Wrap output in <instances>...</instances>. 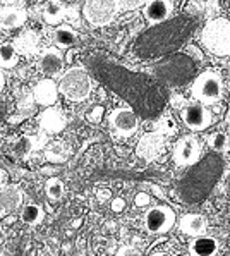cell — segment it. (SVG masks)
Masks as SVG:
<instances>
[{"label": "cell", "instance_id": "cell-1", "mask_svg": "<svg viewBox=\"0 0 230 256\" xmlns=\"http://www.w3.org/2000/svg\"><path fill=\"white\" fill-rule=\"evenodd\" d=\"M201 43L210 54L216 57H230V21L224 18H213L201 31Z\"/></svg>", "mask_w": 230, "mask_h": 256}, {"label": "cell", "instance_id": "cell-2", "mask_svg": "<svg viewBox=\"0 0 230 256\" xmlns=\"http://www.w3.org/2000/svg\"><path fill=\"white\" fill-rule=\"evenodd\" d=\"M93 81L86 69L82 68H70L60 76L58 81V92L70 102H84L91 94Z\"/></svg>", "mask_w": 230, "mask_h": 256}, {"label": "cell", "instance_id": "cell-3", "mask_svg": "<svg viewBox=\"0 0 230 256\" xmlns=\"http://www.w3.org/2000/svg\"><path fill=\"white\" fill-rule=\"evenodd\" d=\"M192 96L201 105H215L224 96V81L215 70H204L192 82Z\"/></svg>", "mask_w": 230, "mask_h": 256}, {"label": "cell", "instance_id": "cell-4", "mask_svg": "<svg viewBox=\"0 0 230 256\" xmlns=\"http://www.w3.org/2000/svg\"><path fill=\"white\" fill-rule=\"evenodd\" d=\"M118 12L117 0H86L82 7L86 21L93 26H106Z\"/></svg>", "mask_w": 230, "mask_h": 256}, {"label": "cell", "instance_id": "cell-5", "mask_svg": "<svg viewBox=\"0 0 230 256\" xmlns=\"http://www.w3.org/2000/svg\"><path fill=\"white\" fill-rule=\"evenodd\" d=\"M176 224V214L168 206H153L144 215V227L150 234H165Z\"/></svg>", "mask_w": 230, "mask_h": 256}, {"label": "cell", "instance_id": "cell-6", "mask_svg": "<svg viewBox=\"0 0 230 256\" xmlns=\"http://www.w3.org/2000/svg\"><path fill=\"white\" fill-rule=\"evenodd\" d=\"M110 128L117 136L120 138H129L132 136L134 132L138 131V126H140V120H138V116L134 114L132 108L129 107H118L115 108L108 117Z\"/></svg>", "mask_w": 230, "mask_h": 256}, {"label": "cell", "instance_id": "cell-7", "mask_svg": "<svg viewBox=\"0 0 230 256\" xmlns=\"http://www.w3.org/2000/svg\"><path fill=\"white\" fill-rule=\"evenodd\" d=\"M201 143L196 136H184L177 141L174 148V162L179 167H189L200 162L201 158Z\"/></svg>", "mask_w": 230, "mask_h": 256}, {"label": "cell", "instance_id": "cell-8", "mask_svg": "<svg viewBox=\"0 0 230 256\" xmlns=\"http://www.w3.org/2000/svg\"><path fill=\"white\" fill-rule=\"evenodd\" d=\"M180 119L191 131H204L212 126V114L201 104H192L182 108Z\"/></svg>", "mask_w": 230, "mask_h": 256}, {"label": "cell", "instance_id": "cell-9", "mask_svg": "<svg viewBox=\"0 0 230 256\" xmlns=\"http://www.w3.org/2000/svg\"><path fill=\"white\" fill-rule=\"evenodd\" d=\"M38 68L45 76L55 78L62 72L64 69V58L58 48H46L43 50L42 55L38 58Z\"/></svg>", "mask_w": 230, "mask_h": 256}, {"label": "cell", "instance_id": "cell-10", "mask_svg": "<svg viewBox=\"0 0 230 256\" xmlns=\"http://www.w3.org/2000/svg\"><path fill=\"white\" fill-rule=\"evenodd\" d=\"M22 203V189L19 186H4L0 189V216L10 215L21 206Z\"/></svg>", "mask_w": 230, "mask_h": 256}, {"label": "cell", "instance_id": "cell-11", "mask_svg": "<svg viewBox=\"0 0 230 256\" xmlns=\"http://www.w3.org/2000/svg\"><path fill=\"white\" fill-rule=\"evenodd\" d=\"M174 12V4L170 0H148L144 6V18L152 24L164 22Z\"/></svg>", "mask_w": 230, "mask_h": 256}, {"label": "cell", "instance_id": "cell-12", "mask_svg": "<svg viewBox=\"0 0 230 256\" xmlns=\"http://www.w3.org/2000/svg\"><path fill=\"white\" fill-rule=\"evenodd\" d=\"M179 227H180L182 234L191 236L192 239H196V238H201V236H206L208 220H206V216L200 214H188L180 218Z\"/></svg>", "mask_w": 230, "mask_h": 256}, {"label": "cell", "instance_id": "cell-13", "mask_svg": "<svg viewBox=\"0 0 230 256\" xmlns=\"http://www.w3.org/2000/svg\"><path fill=\"white\" fill-rule=\"evenodd\" d=\"M33 94H34L36 104L43 105V107H52V105L57 102L58 84H55L54 80L46 78V80H42L36 86H34Z\"/></svg>", "mask_w": 230, "mask_h": 256}, {"label": "cell", "instance_id": "cell-14", "mask_svg": "<svg viewBox=\"0 0 230 256\" xmlns=\"http://www.w3.org/2000/svg\"><path fill=\"white\" fill-rule=\"evenodd\" d=\"M66 124H67L66 116L58 108H46L40 116V126L46 132H60L66 128Z\"/></svg>", "mask_w": 230, "mask_h": 256}, {"label": "cell", "instance_id": "cell-15", "mask_svg": "<svg viewBox=\"0 0 230 256\" xmlns=\"http://www.w3.org/2000/svg\"><path fill=\"white\" fill-rule=\"evenodd\" d=\"M26 10L18 7H2L0 9V26L6 30H14L26 22Z\"/></svg>", "mask_w": 230, "mask_h": 256}, {"label": "cell", "instance_id": "cell-16", "mask_svg": "<svg viewBox=\"0 0 230 256\" xmlns=\"http://www.w3.org/2000/svg\"><path fill=\"white\" fill-rule=\"evenodd\" d=\"M218 251V241L210 236H201V238L192 239L189 244V253L191 256H215Z\"/></svg>", "mask_w": 230, "mask_h": 256}, {"label": "cell", "instance_id": "cell-17", "mask_svg": "<svg viewBox=\"0 0 230 256\" xmlns=\"http://www.w3.org/2000/svg\"><path fill=\"white\" fill-rule=\"evenodd\" d=\"M18 48L12 43L0 45V69H12L18 64Z\"/></svg>", "mask_w": 230, "mask_h": 256}, {"label": "cell", "instance_id": "cell-18", "mask_svg": "<svg viewBox=\"0 0 230 256\" xmlns=\"http://www.w3.org/2000/svg\"><path fill=\"white\" fill-rule=\"evenodd\" d=\"M76 33L66 26H60L54 31V43L57 48H69V46H72L76 43Z\"/></svg>", "mask_w": 230, "mask_h": 256}, {"label": "cell", "instance_id": "cell-19", "mask_svg": "<svg viewBox=\"0 0 230 256\" xmlns=\"http://www.w3.org/2000/svg\"><path fill=\"white\" fill-rule=\"evenodd\" d=\"M188 9L201 16H215L220 10V4L218 0H192Z\"/></svg>", "mask_w": 230, "mask_h": 256}, {"label": "cell", "instance_id": "cell-20", "mask_svg": "<svg viewBox=\"0 0 230 256\" xmlns=\"http://www.w3.org/2000/svg\"><path fill=\"white\" fill-rule=\"evenodd\" d=\"M21 218H22V222L28 224V226H36V224L42 222V218H43L42 206L36 203H28L21 210Z\"/></svg>", "mask_w": 230, "mask_h": 256}, {"label": "cell", "instance_id": "cell-21", "mask_svg": "<svg viewBox=\"0 0 230 256\" xmlns=\"http://www.w3.org/2000/svg\"><path fill=\"white\" fill-rule=\"evenodd\" d=\"M45 192L52 202H60L62 196H64V192H66V186L58 177H52V179L46 180V184H45Z\"/></svg>", "mask_w": 230, "mask_h": 256}, {"label": "cell", "instance_id": "cell-22", "mask_svg": "<svg viewBox=\"0 0 230 256\" xmlns=\"http://www.w3.org/2000/svg\"><path fill=\"white\" fill-rule=\"evenodd\" d=\"M45 156H46V160L55 162V164L66 162L67 156H69V148H67L64 143H54L48 150H46Z\"/></svg>", "mask_w": 230, "mask_h": 256}, {"label": "cell", "instance_id": "cell-23", "mask_svg": "<svg viewBox=\"0 0 230 256\" xmlns=\"http://www.w3.org/2000/svg\"><path fill=\"white\" fill-rule=\"evenodd\" d=\"M208 144L213 152H225L228 148V138L224 132H213L208 136Z\"/></svg>", "mask_w": 230, "mask_h": 256}, {"label": "cell", "instance_id": "cell-24", "mask_svg": "<svg viewBox=\"0 0 230 256\" xmlns=\"http://www.w3.org/2000/svg\"><path fill=\"white\" fill-rule=\"evenodd\" d=\"M60 9L62 7L58 6L57 2H50L48 6L45 7V19L48 22H52V24H55V22H58L60 21V18H62V14H60Z\"/></svg>", "mask_w": 230, "mask_h": 256}, {"label": "cell", "instance_id": "cell-25", "mask_svg": "<svg viewBox=\"0 0 230 256\" xmlns=\"http://www.w3.org/2000/svg\"><path fill=\"white\" fill-rule=\"evenodd\" d=\"M146 2H148V0H117V6H118V9H122V10H134Z\"/></svg>", "mask_w": 230, "mask_h": 256}, {"label": "cell", "instance_id": "cell-26", "mask_svg": "<svg viewBox=\"0 0 230 256\" xmlns=\"http://www.w3.org/2000/svg\"><path fill=\"white\" fill-rule=\"evenodd\" d=\"M117 256H141V251L136 250L134 246H124L118 250Z\"/></svg>", "mask_w": 230, "mask_h": 256}, {"label": "cell", "instance_id": "cell-27", "mask_svg": "<svg viewBox=\"0 0 230 256\" xmlns=\"http://www.w3.org/2000/svg\"><path fill=\"white\" fill-rule=\"evenodd\" d=\"M102 114H103V108L102 107H94L91 110V114H88V119L93 120V122H98L102 119Z\"/></svg>", "mask_w": 230, "mask_h": 256}, {"label": "cell", "instance_id": "cell-28", "mask_svg": "<svg viewBox=\"0 0 230 256\" xmlns=\"http://www.w3.org/2000/svg\"><path fill=\"white\" fill-rule=\"evenodd\" d=\"M148 203H150V196L148 194H142V192H141V194L136 196V204H138V206H144V204H148Z\"/></svg>", "mask_w": 230, "mask_h": 256}, {"label": "cell", "instance_id": "cell-29", "mask_svg": "<svg viewBox=\"0 0 230 256\" xmlns=\"http://www.w3.org/2000/svg\"><path fill=\"white\" fill-rule=\"evenodd\" d=\"M112 208L115 212H120L122 208H124V202H122V200H115V202L112 203Z\"/></svg>", "mask_w": 230, "mask_h": 256}, {"label": "cell", "instance_id": "cell-30", "mask_svg": "<svg viewBox=\"0 0 230 256\" xmlns=\"http://www.w3.org/2000/svg\"><path fill=\"white\" fill-rule=\"evenodd\" d=\"M4 88H6V78H4V72L0 69V93L4 92Z\"/></svg>", "mask_w": 230, "mask_h": 256}, {"label": "cell", "instance_id": "cell-31", "mask_svg": "<svg viewBox=\"0 0 230 256\" xmlns=\"http://www.w3.org/2000/svg\"><path fill=\"white\" fill-rule=\"evenodd\" d=\"M4 182H6V172L0 168V189L4 188Z\"/></svg>", "mask_w": 230, "mask_h": 256}, {"label": "cell", "instance_id": "cell-32", "mask_svg": "<svg viewBox=\"0 0 230 256\" xmlns=\"http://www.w3.org/2000/svg\"><path fill=\"white\" fill-rule=\"evenodd\" d=\"M150 256H174L172 253H166V251H156V253L150 254Z\"/></svg>", "mask_w": 230, "mask_h": 256}]
</instances>
